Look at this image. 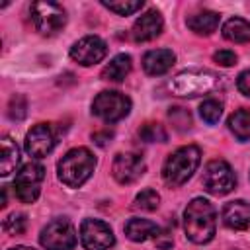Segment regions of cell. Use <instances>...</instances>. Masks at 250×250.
<instances>
[{"mask_svg": "<svg viewBox=\"0 0 250 250\" xmlns=\"http://www.w3.org/2000/svg\"><path fill=\"white\" fill-rule=\"evenodd\" d=\"M184 230L193 244H207L217 230V211L205 197H195L184 209Z\"/></svg>", "mask_w": 250, "mask_h": 250, "instance_id": "cell-1", "label": "cell"}, {"mask_svg": "<svg viewBox=\"0 0 250 250\" xmlns=\"http://www.w3.org/2000/svg\"><path fill=\"white\" fill-rule=\"evenodd\" d=\"M223 84V76L213 72V70H203V68H189L178 72L172 80H168L166 88L172 96L178 98H197L211 94L219 90Z\"/></svg>", "mask_w": 250, "mask_h": 250, "instance_id": "cell-2", "label": "cell"}, {"mask_svg": "<svg viewBox=\"0 0 250 250\" xmlns=\"http://www.w3.org/2000/svg\"><path fill=\"white\" fill-rule=\"evenodd\" d=\"M96 168V156L86 148H70L57 164V176L59 180L68 188H80L94 172Z\"/></svg>", "mask_w": 250, "mask_h": 250, "instance_id": "cell-3", "label": "cell"}, {"mask_svg": "<svg viewBox=\"0 0 250 250\" xmlns=\"http://www.w3.org/2000/svg\"><path fill=\"white\" fill-rule=\"evenodd\" d=\"M199 160H201V150L195 145H186V146L176 148L164 160V166H162L164 182L172 188L186 184L193 176V172L197 170Z\"/></svg>", "mask_w": 250, "mask_h": 250, "instance_id": "cell-4", "label": "cell"}, {"mask_svg": "<svg viewBox=\"0 0 250 250\" xmlns=\"http://www.w3.org/2000/svg\"><path fill=\"white\" fill-rule=\"evenodd\" d=\"M29 14H31L33 27L47 37L59 33L66 23V12L62 10V6L55 2H47V0L33 2L29 8Z\"/></svg>", "mask_w": 250, "mask_h": 250, "instance_id": "cell-5", "label": "cell"}, {"mask_svg": "<svg viewBox=\"0 0 250 250\" xmlns=\"http://www.w3.org/2000/svg\"><path fill=\"white\" fill-rule=\"evenodd\" d=\"M45 180V168L39 162L23 164L14 178V193L21 203H35L41 193V184Z\"/></svg>", "mask_w": 250, "mask_h": 250, "instance_id": "cell-6", "label": "cell"}, {"mask_svg": "<svg viewBox=\"0 0 250 250\" xmlns=\"http://www.w3.org/2000/svg\"><path fill=\"white\" fill-rule=\"evenodd\" d=\"M129 111H131V100L115 90H104L92 102V113L105 123H115L125 115H129Z\"/></svg>", "mask_w": 250, "mask_h": 250, "instance_id": "cell-7", "label": "cell"}, {"mask_svg": "<svg viewBox=\"0 0 250 250\" xmlns=\"http://www.w3.org/2000/svg\"><path fill=\"white\" fill-rule=\"evenodd\" d=\"M201 184L213 195H227L236 188V176L227 160L215 158L205 166Z\"/></svg>", "mask_w": 250, "mask_h": 250, "instance_id": "cell-8", "label": "cell"}, {"mask_svg": "<svg viewBox=\"0 0 250 250\" xmlns=\"http://www.w3.org/2000/svg\"><path fill=\"white\" fill-rule=\"evenodd\" d=\"M39 242L45 250H72L76 244V230L68 219H55L41 229Z\"/></svg>", "mask_w": 250, "mask_h": 250, "instance_id": "cell-9", "label": "cell"}, {"mask_svg": "<svg viewBox=\"0 0 250 250\" xmlns=\"http://www.w3.org/2000/svg\"><path fill=\"white\" fill-rule=\"evenodd\" d=\"M57 139H59V131L53 123H37L27 131L25 141H23V148L29 156L43 158L55 148Z\"/></svg>", "mask_w": 250, "mask_h": 250, "instance_id": "cell-10", "label": "cell"}, {"mask_svg": "<svg viewBox=\"0 0 250 250\" xmlns=\"http://www.w3.org/2000/svg\"><path fill=\"white\" fill-rule=\"evenodd\" d=\"M80 242L86 250H109L115 244L113 230L100 219H84L80 225Z\"/></svg>", "mask_w": 250, "mask_h": 250, "instance_id": "cell-11", "label": "cell"}, {"mask_svg": "<svg viewBox=\"0 0 250 250\" xmlns=\"http://www.w3.org/2000/svg\"><path fill=\"white\" fill-rule=\"evenodd\" d=\"M105 55H107V45L98 35H86L70 47V59L82 66H92L96 62H102Z\"/></svg>", "mask_w": 250, "mask_h": 250, "instance_id": "cell-12", "label": "cell"}, {"mask_svg": "<svg viewBox=\"0 0 250 250\" xmlns=\"http://www.w3.org/2000/svg\"><path fill=\"white\" fill-rule=\"evenodd\" d=\"M145 170H146V164L143 156L137 152H119L111 164L113 178L123 186L137 182L145 174Z\"/></svg>", "mask_w": 250, "mask_h": 250, "instance_id": "cell-13", "label": "cell"}, {"mask_svg": "<svg viewBox=\"0 0 250 250\" xmlns=\"http://www.w3.org/2000/svg\"><path fill=\"white\" fill-rule=\"evenodd\" d=\"M162 27H164V21H162L160 12L148 10V12H145L143 16H139V18L135 20L133 29H131V37H133V41H137V43L152 41L154 37H158V35L162 33Z\"/></svg>", "mask_w": 250, "mask_h": 250, "instance_id": "cell-14", "label": "cell"}, {"mask_svg": "<svg viewBox=\"0 0 250 250\" xmlns=\"http://www.w3.org/2000/svg\"><path fill=\"white\" fill-rule=\"evenodd\" d=\"M223 225L232 230H244L250 227V201L234 199L229 201L221 211Z\"/></svg>", "mask_w": 250, "mask_h": 250, "instance_id": "cell-15", "label": "cell"}, {"mask_svg": "<svg viewBox=\"0 0 250 250\" xmlns=\"http://www.w3.org/2000/svg\"><path fill=\"white\" fill-rule=\"evenodd\" d=\"M176 61V55L170 49H152L146 51L143 57V68L150 76H160L172 68Z\"/></svg>", "mask_w": 250, "mask_h": 250, "instance_id": "cell-16", "label": "cell"}, {"mask_svg": "<svg viewBox=\"0 0 250 250\" xmlns=\"http://www.w3.org/2000/svg\"><path fill=\"white\" fill-rule=\"evenodd\" d=\"M123 230H125V236L133 242H145L148 238H156L162 232V229L148 219H129Z\"/></svg>", "mask_w": 250, "mask_h": 250, "instance_id": "cell-17", "label": "cell"}, {"mask_svg": "<svg viewBox=\"0 0 250 250\" xmlns=\"http://www.w3.org/2000/svg\"><path fill=\"white\" fill-rule=\"evenodd\" d=\"M133 68V61L129 55L121 53V55H115L102 70V78L104 80H109V82H121L125 80V76L131 72Z\"/></svg>", "mask_w": 250, "mask_h": 250, "instance_id": "cell-18", "label": "cell"}, {"mask_svg": "<svg viewBox=\"0 0 250 250\" xmlns=\"http://www.w3.org/2000/svg\"><path fill=\"white\" fill-rule=\"evenodd\" d=\"M186 23L197 35H211L217 29V25H219V14L203 10V12H197V14L189 16L186 20Z\"/></svg>", "mask_w": 250, "mask_h": 250, "instance_id": "cell-19", "label": "cell"}, {"mask_svg": "<svg viewBox=\"0 0 250 250\" xmlns=\"http://www.w3.org/2000/svg\"><path fill=\"white\" fill-rule=\"evenodd\" d=\"M20 164V148L10 137H2L0 141V176H8Z\"/></svg>", "mask_w": 250, "mask_h": 250, "instance_id": "cell-20", "label": "cell"}, {"mask_svg": "<svg viewBox=\"0 0 250 250\" xmlns=\"http://www.w3.org/2000/svg\"><path fill=\"white\" fill-rule=\"evenodd\" d=\"M223 37L232 43H248L250 41V21L242 18H230L223 25Z\"/></svg>", "mask_w": 250, "mask_h": 250, "instance_id": "cell-21", "label": "cell"}, {"mask_svg": "<svg viewBox=\"0 0 250 250\" xmlns=\"http://www.w3.org/2000/svg\"><path fill=\"white\" fill-rule=\"evenodd\" d=\"M227 125L238 141H250V109H236L230 113Z\"/></svg>", "mask_w": 250, "mask_h": 250, "instance_id": "cell-22", "label": "cell"}, {"mask_svg": "<svg viewBox=\"0 0 250 250\" xmlns=\"http://www.w3.org/2000/svg\"><path fill=\"white\" fill-rule=\"evenodd\" d=\"M139 137H141L145 143H166V141H168V133H166L164 125L154 123V121H148V123L141 125Z\"/></svg>", "mask_w": 250, "mask_h": 250, "instance_id": "cell-23", "label": "cell"}, {"mask_svg": "<svg viewBox=\"0 0 250 250\" xmlns=\"http://www.w3.org/2000/svg\"><path fill=\"white\" fill-rule=\"evenodd\" d=\"M158 205H160V195L150 188L139 191L135 195V201H133V207L141 209V211H156Z\"/></svg>", "mask_w": 250, "mask_h": 250, "instance_id": "cell-24", "label": "cell"}, {"mask_svg": "<svg viewBox=\"0 0 250 250\" xmlns=\"http://www.w3.org/2000/svg\"><path fill=\"white\" fill-rule=\"evenodd\" d=\"M143 4H145L143 0H113V2L104 0L102 2L104 8H107V10H111V12L119 14V16H131V14L139 12L143 8Z\"/></svg>", "mask_w": 250, "mask_h": 250, "instance_id": "cell-25", "label": "cell"}, {"mask_svg": "<svg viewBox=\"0 0 250 250\" xmlns=\"http://www.w3.org/2000/svg\"><path fill=\"white\" fill-rule=\"evenodd\" d=\"M199 115H201V119L205 123L215 125V123H219V119L223 115V104L217 102V100H205L199 105Z\"/></svg>", "mask_w": 250, "mask_h": 250, "instance_id": "cell-26", "label": "cell"}, {"mask_svg": "<svg viewBox=\"0 0 250 250\" xmlns=\"http://www.w3.org/2000/svg\"><path fill=\"white\" fill-rule=\"evenodd\" d=\"M2 227H4V230L8 234H16V236L18 234H23L25 229H27V217L23 213H12V215H8L4 219Z\"/></svg>", "mask_w": 250, "mask_h": 250, "instance_id": "cell-27", "label": "cell"}, {"mask_svg": "<svg viewBox=\"0 0 250 250\" xmlns=\"http://www.w3.org/2000/svg\"><path fill=\"white\" fill-rule=\"evenodd\" d=\"M25 113H27V102H25V98L21 94L12 96L10 98V104H8V115H10V119L21 121L25 117Z\"/></svg>", "mask_w": 250, "mask_h": 250, "instance_id": "cell-28", "label": "cell"}, {"mask_svg": "<svg viewBox=\"0 0 250 250\" xmlns=\"http://www.w3.org/2000/svg\"><path fill=\"white\" fill-rule=\"evenodd\" d=\"M170 119H172V123L182 131V129H189L191 127V115H189V111L188 109H184V107H172L170 109Z\"/></svg>", "mask_w": 250, "mask_h": 250, "instance_id": "cell-29", "label": "cell"}, {"mask_svg": "<svg viewBox=\"0 0 250 250\" xmlns=\"http://www.w3.org/2000/svg\"><path fill=\"white\" fill-rule=\"evenodd\" d=\"M213 61L219 62L221 66H232V64H236V53L230 49H221L213 55Z\"/></svg>", "mask_w": 250, "mask_h": 250, "instance_id": "cell-30", "label": "cell"}, {"mask_svg": "<svg viewBox=\"0 0 250 250\" xmlns=\"http://www.w3.org/2000/svg\"><path fill=\"white\" fill-rule=\"evenodd\" d=\"M236 88L240 90V94H244V96L250 98V70H244V72L238 74V78H236Z\"/></svg>", "mask_w": 250, "mask_h": 250, "instance_id": "cell-31", "label": "cell"}, {"mask_svg": "<svg viewBox=\"0 0 250 250\" xmlns=\"http://www.w3.org/2000/svg\"><path fill=\"white\" fill-rule=\"evenodd\" d=\"M156 246L162 248V250H168V248L172 246V236H168V232L162 230V232L156 236Z\"/></svg>", "mask_w": 250, "mask_h": 250, "instance_id": "cell-32", "label": "cell"}, {"mask_svg": "<svg viewBox=\"0 0 250 250\" xmlns=\"http://www.w3.org/2000/svg\"><path fill=\"white\" fill-rule=\"evenodd\" d=\"M111 137H113V133H111V131H102V133H94V135H92V139H94L98 145H105Z\"/></svg>", "mask_w": 250, "mask_h": 250, "instance_id": "cell-33", "label": "cell"}, {"mask_svg": "<svg viewBox=\"0 0 250 250\" xmlns=\"http://www.w3.org/2000/svg\"><path fill=\"white\" fill-rule=\"evenodd\" d=\"M10 250H35V248H31V246H14Z\"/></svg>", "mask_w": 250, "mask_h": 250, "instance_id": "cell-34", "label": "cell"}]
</instances>
